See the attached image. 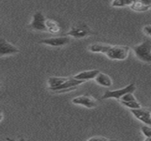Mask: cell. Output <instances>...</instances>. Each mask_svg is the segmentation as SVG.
<instances>
[{
    "instance_id": "1",
    "label": "cell",
    "mask_w": 151,
    "mask_h": 141,
    "mask_svg": "<svg viewBox=\"0 0 151 141\" xmlns=\"http://www.w3.org/2000/svg\"><path fill=\"white\" fill-rule=\"evenodd\" d=\"M88 50L93 53H103L111 60L122 61L127 58L130 48L123 45H109L96 43L88 46Z\"/></svg>"
},
{
    "instance_id": "2",
    "label": "cell",
    "mask_w": 151,
    "mask_h": 141,
    "mask_svg": "<svg viewBox=\"0 0 151 141\" xmlns=\"http://www.w3.org/2000/svg\"><path fill=\"white\" fill-rule=\"evenodd\" d=\"M134 56L148 64L151 63V41L150 38L145 39L141 44H138L133 48Z\"/></svg>"
},
{
    "instance_id": "3",
    "label": "cell",
    "mask_w": 151,
    "mask_h": 141,
    "mask_svg": "<svg viewBox=\"0 0 151 141\" xmlns=\"http://www.w3.org/2000/svg\"><path fill=\"white\" fill-rule=\"evenodd\" d=\"M91 34V28L85 22L80 21L73 24L65 35L73 37L75 39H83L85 37L89 36Z\"/></svg>"
},
{
    "instance_id": "4",
    "label": "cell",
    "mask_w": 151,
    "mask_h": 141,
    "mask_svg": "<svg viewBox=\"0 0 151 141\" xmlns=\"http://www.w3.org/2000/svg\"><path fill=\"white\" fill-rule=\"evenodd\" d=\"M83 83H84V81L76 79L73 77V78H68V79L66 81H65L64 83H62L61 85H59V86H58V87H56L54 88H51L50 91H52V92L57 93V94L69 93V92H73V91L76 90L77 87L79 85L83 84Z\"/></svg>"
},
{
    "instance_id": "5",
    "label": "cell",
    "mask_w": 151,
    "mask_h": 141,
    "mask_svg": "<svg viewBox=\"0 0 151 141\" xmlns=\"http://www.w3.org/2000/svg\"><path fill=\"white\" fill-rule=\"evenodd\" d=\"M137 87L134 83H132L130 85H127L124 88L117 89V90H111V91H105L104 95L102 96V99H117L119 100L125 94L127 93H134L136 91Z\"/></svg>"
},
{
    "instance_id": "6",
    "label": "cell",
    "mask_w": 151,
    "mask_h": 141,
    "mask_svg": "<svg viewBox=\"0 0 151 141\" xmlns=\"http://www.w3.org/2000/svg\"><path fill=\"white\" fill-rule=\"evenodd\" d=\"M46 18L42 11H35L33 15V19L29 25V27L33 30L39 32H47L45 26Z\"/></svg>"
},
{
    "instance_id": "7",
    "label": "cell",
    "mask_w": 151,
    "mask_h": 141,
    "mask_svg": "<svg viewBox=\"0 0 151 141\" xmlns=\"http://www.w3.org/2000/svg\"><path fill=\"white\" fill-rule=\"evenodd\" d=\"M133 116L146 125H151V111L147 108H138L130 110Z\"/></svg>"
},
{
    "instance_id": "8",
    "label": "cell",
    "mask_w": 151,
    "mask_h": 141,
    "mask_svg": "<svg viewBox=\"0 0 151 141\" xmlns=\"http://www.w3.org/2000/svg\"><path fill=\"white\" fill-rule=\"evenodd\" d=\"M72 102L75 105H81V106H83L88 109H93L97 106L96 100L93 96L88 95V94H83V95L77 96L73 99Z\"/></svg>"
},
{
    "instance_id": "9",
    "label": "cell",
    "mask_w": 151,
    "mask_h": 141,
    "mask_svg": "<svg viewBox=\"0 0 151 141\" xmlns=\"http://www.w3.org/2000/svg\"><path fill=\"white\" fill-rule=\"evenodd\" d=\"M19 49L4 38H0V57L18 54Z\"/></svg>"
},
{
    "instance_id": "10",
    "label": "cell",
    "mask_w": 151,
    "mask_h": 141,
    "mask_svg": "<svg viewBox=\"0 0 151 141\" xmlns=\"http://www.w3.org/2000/svg\"><path fill=\"white\" fill-rule=\"evenodd\" d=\"M70 42V36H58V37H50L46 38L39 41L38 43L40 44H45L51 47H62Z\"/></svg>"
},
{
    "instance_id": "11",
    "label": "cell",
    "mask_w": 151,
    "mask_h": 141,
    "mask_svg": "<svg viewBox=\"0 0 151 141\" xmlns=\"http://www.w3.org/2000/svg\"><path fill=\"white\" fill-rule=\"evenodd\" d=\"M99 70H90V71H84L81 72L80 73H77L76 75L73 76L74 79H79V80H82L84 82L88 81V80H91L94 79L95 77L97 75V73L99 72Z\"/></svg>"
},
{
    "instance_id": "12",
    "label": "cell",
    "mask_w": 151,
    "mask_h": 141,
    "mask_svg": "<svg viewBox=\"0 0 151 141\" xmlns=\"http://www.w3.org/2000/svg\"><path fill=\"white\" fill-rule=\"evenodd\" d=\"M94 79L96 80V82L98 85L104 87H110L112 85V80H111V77L107 74L100 72L97 73V75L95 77Z\"/></svg>"
},
{
    "instance_id": "13",
    "label": "cell",
    "mask_w": 151,
    "mask_h": 141,
    "mask_svg": "<svg viewBox=\"0 0 151 141\" xmlns=\"http://www.w3.org/2000/svg\"><path fill=\"white\" fill-rule=\"evenodd\" d=\"M45 26L47 29V32L53 34H57L60 32V26L58 25V23L53 19H46L45 20Z\"/></svg>"
},
{
    "instance_id": "14",
    "label": "cell",
    "mask_w": 151,
    "mask_h": 141,
    "mask_svg": "<svg viewBox=\"0 0 151 141\" xmlns=\"http://www.w3.org/2000/svg\"><path fill=\"white\" fill-rule=\"evenodd\" d=\"M129 7H130L133 11H139V12H144V11H148L150 10L151 5L146 4L143 3L142 0H136V1H134Z\"/></svg>"
},
{
    "instance_id": "15",
    "label": "cell",
    "mask_w": 151,
    "mask_h": 141,
    "mask_svg": "<svg viewBox=\"0 0 151 141\" xmlns=\"http://www.w3.org/2000/svg\"><path fill=\"white\" fill-rule=\"evenodd\" d=\"M69 77H50L48 79V87H49V90H50L51 88H54L59 85H61L62 83H64L65 81H66L68 79Z\"/></svg>"
},
{
    "instance_id": "16",
    "label": "cell",
    "mask_w": 151,
    "mask_h": 141,
    "mask_svg": "<svg viewBox=\"0 0 151 141\" xmlns=\"http://www.w3.org/2000/svg\"><path fill=\"white\" fill-rule=\"evenodd\" d=\"M136 0H112L111 5L112 7H129Z\"/></svg>"
},
{
    "instance_id": "17",
    "label": "cell",
    "mask_w": 151,
    "mask_h": 141,
    "mask_svg": "<svg viewBox=\"0 0 151 141\" xmlns=\"http://www.w3.org/2000/svg\"><path fill=\"white\" fill-rule=\"evenodd\" d=\"M121 104L130 110H134V109H138V108H141L142 105L141 103L137 101V100H134V101H129V102H124V101H120Z\"/></svg>"
},
{
    "instance_id": "18",
    "label": "cell",
    "mask_w": 151,
    "mask_h": 141,
    "mask_svg": "<svg viewBox=\"0 0 151 141\" xmlns=\"http://www.w3.org/2000/svg\"><path fill=\"white\" fill-rule=\"evenodd\" d=\"M141 131L142 132V134L146 137V141L151 140V128L150 125H143L141 128Z\"/></svg>"
},
{
    "instance_id": "19",
    "label": "cell",
    "mask_w": 151,
    "mask_h": 141,
    "mask_svg": "<svg viewBox=\"0 0 151 141\" xmlns=\"http://www.w3.org/2000/svg\"><path fill=\"white\" fill-rule=\"evenodd\" d=\"M134 100H136V98L134 95V93H127L119 99V101H124V102H129V101H134Z\"/></svg>"
},
{
    "instance_id": "20",
    "label": "cell",
    "mask_w": 151,
    "mask_h": 141,
    "mask_svg": "<svg viewBox=\"0 0 151 141\" xmlns=\"http://www.w3.org/2000/svg\"><path fill=\"white\" fill-rule=\"evenodd\" d=\"M143 33L148 36V37H150L151 35V26L150 25H146L143 26Z\"/></svg>"
},
{
    "instance_id": "21",
    "label": "cell",
    "mask_w": 151,
    "mask_h": 141,
    "mask_svg": "<svg viewBox=\"0 0 151 141\" xmlns=\"http://www.w3.org/2000/svg\"><path fill=\"white\" fill-rule=\"evenodd\" d=\"M88 141H107V140H110L109 139H107V138H104V137H101V136H96V137H91V138H89Z\"/></svg>"
},
{
    "instance_id": "22",
    "label": "cell",
    "mask_w": 151,
    "mask_h": 141,
    "mask_svg": "<svg viewBox=\"0 0 151 141\" xmlns=\"http://www.w3.org/2000/svg\"><path fill=\"white\" fill-rule=\"evenodd\" d=\"M3 118H4V112L0 110V122L3 120Z\"/></svg>"
},
{
    "instance_id": "23",
    "label": "cell",
    "mask_w": 151,
    "mask_h": 141,
    "mask_svg": "<svg viewBox=\"0 0 151 141\" xmlns=\"http://www.w3.org/2000/svg\"><path fill=\"white\" fill-rule=\"evenodd\" d=\"M0 86H1V80H0Z\"/></svg>"
}]
</instances>
